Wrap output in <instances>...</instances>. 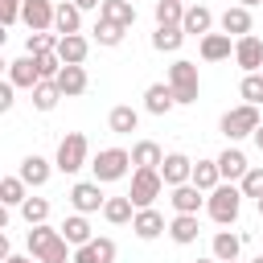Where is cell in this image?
Listing matches in <instances>:
<instances>
[{"mask_svg":"<svg viewBox=\"0 0 263 263\" xmlns=\"http://www.w3.org/2000/svg\"><path fill=\"white\" fill-rule=\"evenodd\" d=\"M238 95H242L247 103H255V107H259V103H263V74H259V70H255V74H247V78H242V86H238Z\"/></svg>","mask_w":263,"mask_h":263,"instance_id":"obj_40","label":"cell"},{"mask_svg":"<svg viewBox=\"0 0 263 263\" xmlns=\"http://www.w3.org/2000/svg\"><path fill=\"white\" fill-rule=\"evenodd\" d=\"M29 255L41 259V263H66L70 259V242H66L62 230L37 222V226H29Z\"/></svg>","mask_w":263,"mask_h":263,"instance_id":"obj_1","label":"cell"},{"mask_svg":"<svg viewBox=\"0 0 263 263\" xmlns=\"http://www.w3.org/2000/svg\"><path fill=\"white\" fill-rule=\"evenodd\" d=\"M201 193H214L218 185H222V168H218V160H197L193 164V177H189Z\"/></svg>","mask_w":263,"mask_h":263,"instance_id":"obj_22","label":"cell"},{"mask_svg":"<svg viewBox=\"0 0 263 263\" xmlns=\"http://www.w3.org/2000/svg\"><path fill=\"white\" fill-rule=\"evenodd\" d=\"M58 230L66 234V242H70V247H82V242H90V222H86V214H74V218H66Z\"/></svg>","mask_w":263,"mask_h":263,"instance_id":"obj_33","label":"cell"},{"mask_svg":"<svg viewBox=\"0 0 263 263\" xmlns=\"http://www.w3.org/2000/svg\"><path fill=\"white\" fill-rule=\"evenodd\" d=\"M53 29H58V37H66V33H78V29H82V8H78L74 0H66V4H58V16H53Z\"/></svg>","mask_w":263,"mask_h":263,"instance_id":"obj_23","label":"cell"},{"mask_svg":"<svg viewBox=\"0 0 263 263\" xmlns=\"http://www.w3.org/2000/svg\"><path fill=\"white\" fill-rule=\"evenodd\" d=\"M33 58H37V74H41V78H58L62 66H66V62L58 58V49H49V53H33Z\"/></svg>","mask_w":263,"mask_h":263,"instance_id":"obj_39","label":"cell"},{"mask_svg":"<svg viewBox=\"0 0 263 263\" xmlns=\"http://www.w3.org/2000/svg\"><path fill=\"white\" fill-rule=\"evenodd\" d=\"M230 263H238V259H230Z\"/></svg>","mask_w":263,"mask_h":263,"instance_id":"obj_52","label":"cell"},{"mask_svg":"<svg viewBox=\"0 0 263 263\" xmlns=\"http://www.w3.org/2000/svg\"><path fill=\"white\" fill-rule=\"evenodd\" d=\"M8 82L12 86H37L41 82V74H37V58L33 53H25V58H16V62H8Z\"/></svg>","mask_w":263,"mask_h":263,"instance_id":"obj_17","label":"cell"},{"mask_svg":"<svg viewBox=\"0 0 263 263\" xmlns=\"http://www.w3.org/2000/svg\"><path fill=\"white\" fill-rule=\"evenodd\" d=\"M78 8H103V0H74Z\"/></svg>","mask_w":263,"mask_h":263,"instance_id":"obj_46","label":"cell"},{"mask_svg":"<svg viewBox=\"0 0 263 263\" xmlns=\"http://www.w3.org/2000/svg\"><path fill=\"white\" fill-rule=\"evenodd\" d=\"M49 49H58V37L45 29V33H29V41H25V53H49Z\"/></svg>","mask_w":263,"mask_h":263,"instance_id":"obj_41","label":"cell"},{"mask_svg":"<svg viewBox=\"0 0 263 263\" xmlns=\"http://www.w3.org/2000/svg\"><path fill=\"white\" fill-rule=\"evenodd\" d=\"M168 201H173L177 214H197L201 201H205V193H201L193 181H185V185H173V197H168Z\"/></svg>","mask_w":263,"mask_h":263,"instance_id":"obj_18","label":"cell"},{"mask_svg":"<svg viewBox=\"0 0 263 263\" xmlns=\"http://www.w3.org/2000/svg\"><path fill=\"white\" fill-rule=\"evenodd\" d=\"M238 4H242V8H255V4H263V0H238Z\"/></svg>","mask_w":263,"mask_h":263,"instance_id":"obj_48","label":"cell"},{"mask_svg":"<svg viewBox=\"0 0 263 263\" xmlns=\"http://www.w3.org/2000/svg\"><path fill=\"white\" fill-rule=\"evenodd\" d=\"M251 140H255V148H259V152H263V123H259V127H255V136H251Z\"/></svg>","mask_w":263,"mask_h":263,"instance_id":"obj_47","label":"cell"},{"mask_svg":"<svg viewBox=\"0 0 263 263\" xmlns=\"http://www.w3.org/2000/svg\"><path fill=\"white\" fill-rule=\"evenodd\" d=\"M259 123H263L259 119V107L255 103H242V107H234V111L222 115V136L226 140H242V136H255Z\"/></svg>","mask_w":263,"mask_h":263,"instance_id":"obj_5","label":"cell"},{"mask_svg":"<svg viewBox=\"0 0 263 263\" xmlns=\"http://www.w3.org/2000/svg\"><path fill=\"white\" fill-rule=\"evenodd\" d=\"M181 21H185L181 0H156V25H181Z\"/></svg>","mask_w":263,"mask_h":263,"instance_id":"obj_37","label":"cell"},{"mask_svg":"<svg viewBox=\"0 0 263 263\" xmlns=\"http://www.w3.org/2000/svg\"><path fill=\"white\" fill-rule=\"evenodd\" d=\"M160 177H164L168 189H173V185H185V181L193 177V160H189L185 152H168L164 164H160Z\"/></svg>","mask_w":263,"mask_h":263,"instance_id":"obj_13","label":"cell"},{"mask_svg":"<svg viewBox=\"0 0 263 263\" xmlns=\"http://www.w3.org/2000/svg\"><path fill=\"white\" fill-rule=\"evenodd\" d=\"M160 189H164V177H160V168H136L132 173V201H136V210H144V205H152L156 197H160Z\"/></svg>","mask_w":263,"mask_h":263,"instance_id":"obj_7","label":"cell"},{"mask_svg":"<svg viewBox=\"0 0 263 263\" xmlns=\"http://www.w3.org/2000/svg\"><path fill=\"white\" fill-rule=\"evenodd\" d=\"M255 205H259V218H263V197H255Z\"/></svg>","mask_w":263,"mask_h":263,"instance_id":"obj_49","label":"cell"},{"mask_svg":"<svg viewBox=\"0 0 263 263\" xmlns=\"http://www.w3.org/2000/svg\"><path fill=\"white\" fill-rule=\"evenodd\" d=\"M99 16L111 21V25H119V29H132L136 25V0H103Z\"/></svg>","mask_w":263,"mask_h":263,"instance_id":"obj_19","label":"cell"},{"mask_svg":"<svg viewBox=\"0 0 263 263\" xmlns=\"http://www.w3.org/2000/svg\"><path fill=\"white\" fill-rule=\"evenodd\" d=\"M86 53H90V41H86L82 33H66V37H58V58H62L66 66H82Z\"/></svg>","mask_w":263,"mask_h":263,"instance_id":"obj_14","label":"cell"},{"mask_svg":"<svg viewBox=\"0 0 263 263\" xmlns=\"http://www.w3.org/2000/svg\"><path fill=\"white\" fill-rule=\"evenodd\" d=\"M70 205H74L78 214H95V210H103V205H107L103 181H78V185H70Z\"/></svg>","mask_w":263,"mask_h":263,"instance_id":"obj_8","label":"cell"},{"mask_svg":"<svg viewBox=\"0 0 263 263\" xmlns=\"http://www.w3.org/2000/svg\"><path fill=\"white\" fill-rule=\"evenodd\" d=\"M251 263H263V255H259V259H251Z\"/></svg>","mask_w":263,"mask_h":263,"instance_id":"obj_51","label":"cell"},{"mask_svg":"<svg viewBox=\"0 0 263 263\" xmlns=\"http://www.w3.org/2000/svg\"><path fill=\"white\" fill-rule=\"evenodd\" d=\"M197 49L205 62H222V58H230V33H205Z\"/></svg>","mask_w":263,"mask_h":263,"instance_id":"obj_30","label":"cell"},{"mask_svg":"<svg viewBox=\"0 0 263 263\" xmlns=\"http://www.w3.org/2000/svg\"><path fill=\"white\" fill-rule=\"evenodd\" d=\"M53 168H58V164H49L45 156H37V152H33V156H25V160H21V181H25L29 189H41V185L49 181V173H53Z\"/></svg>","mask_w":263,"mask_h":263,"instance_id":"obj_15","label":"cell"},{"mask_svg":"<svg viewBox=\"0 0 263 263\" xmlns=\"http://www.w3.org/2000/svg\"><path fill=\"white\" fill-rule=\"evenodd\" d=\"M58 99H66L62 86H58V78H41V82L33 86V107H37V111H53Z\"/></svg>","mask_w":263,"mask_h":263,"instance_id":"obj_26","label":"cell"},{"mask_svg":"<svg viewBox=\"0 0 263 263\" xmlns=\"http://www.w3.org/2000/svg\"><path fill=\"white\" fill-rule=\"evenodd\" d=\"M25 189H29V185L21 181V173H16V177H4V181H0V201H4V205H16V210H21V205H25V197H29Z\"/></svg>","mask_w":263,"mask_h":263,"instance_id":"obj_35","label":"cell"},{"mask_svg":"<svg viewBox=\"0 0 263 263\" xmlns=\"http://www.w3.org/2000/svg\"><path fill=\"white\" fill-rule=\"evenodd\" d=\"M197 263H218V259H197Z\"/></svg>","mask_w":263,"mask_h":263,"instance_id":"obj_50","label":"cell"},{"mask_svg":"<svg viewBox=\"0 0 263 263\" xmlns=\"http://www.w3.org/2000/svg\"><path fill=\"white\" fill-rule=\"evenodd\" d=\"M181 41H185L181 25H156V33H152V49H160V53H177Z\"/></svg>","mask_w":263,"mask_h":263,"instance_id":"obj_25","label":"cell"},{"mask_svg":"<svg viewBox=\"0 0 263 263\" xmlns=\"http://www.w3.org/2000/svg\"><path fill=\"white\" fill-rule=\"evenodd\" d=\"M173 107H177V95H173L168 82H152V86L144 90V111H148V115H168Z\"/></svg>","mask_w":263,"mask_h":263,"instance_id":"obj_12","label":"cell"},{"mask_svg":"<svg viewBox=\"0 0 263 263\" xmlns=\"http://www.w3.org/2000/svg\"><path fill=\"white\" fill-rule=\"evenodd\" d=\"M58 86H62V95H66V99L82 95V90H86V70H82V66H62Z\"/></svg>","mask_w":263,"mask_h":263,"instance_id":"obj_32","label":"cell"},{"mask_svg":"<svg viewBox=\"0 0 263 263\" xmlns=\"http://www.w3.org/2000/svg\"><path fill=\"white\" fill-rule=\"evenodd\" d=\"M197 214H177L173 222H168V238L177 242V247H189V242H197Z\"/></svg>","mask_w":263,"mask_h":263,"instance_id":"obj_21","label":"cell"},{"mask_svg":"<svg viewBox=\"0 0 263 263\" xmlns=\"http://www.w3.org/2000/svg\"><path fill=\"white\" fill-rule=\"evenodd\" d=\"M238 189H242V197H263V168H247Z\"/></svg>","mask_w":263,"mask_h":263,"instance_id":"obj_42","label":"cell"},{"mask_svg":"<svg viewBox=\"0 0 263 263\" xmlns=\"http://www.w3.org/2000/svg\"><path fill=\"white\" fill-rule=\"evenodd\" d=\"M86 152H90L86 136H82V132H66V136H62V144H58L53 164H58L62 173H78V168L86 164Z\"/></svg>","mask_w":263,"mask_h":263,"instance_id":"obj_6","label":"cell"},{"mask_svg":"<svg viewBox=\"0 0 263 263\" xmlns=\"http://www.w3.org/2000/svg\"><path fill=\"white\" fill-rule=\"evenodd\" d=\"M74 263H115V242L111 238H90L74 251Z\"/></svg>","mask_w":263,"mask_h":263,"instance_id":"obj_16","label":"cell"},{"mask_svg":"<svg viewBox=\"0 0 263 263\" xmlns=\"http://www.w3.org/2000/svg\"><path fill=\"white\" fill-rule=\"evenodd\" d=\"M4 263H41V259H33V255H8Z\"/></svg>","mask_w":263,"mask_h":263,"instance_id":"obj_45","label":"cell"},{"mask_svg":"<svg viewBox=\"0 0 263 263\" xmlns=\"http://www.w3.org/2000/svg\"><path fill=\"white\" fill-rule=\"evenodd\" d=\"M132 164H136V168H160V164H164L160 144H156V140H140V144L132 148Z\"/></svg>","mask_w":263,"mask_h":263,"instance_id":"obj_28","label":"cell"},{"mask_svg":"<svg viewBox=\"0 0 263 263\" xmlns=\"http://www.w3.org/2000/svg\"><path fill=\"white\" fill-rule=\"evenodd\" d=\"M234 62L247 70V74H255V70H263V41L255 37V33H247V37H238V45H234Z\"/></svg>","mask_w":263,"mask_h":263,"instance_id":"obj_10","label":"cell"},{"mask_svg":"<svg viewBox=\"0 0 263 263\" xmlns=\"http://www.w3.org/2000/svg\"><path fill=\"white\" fill-rule=\"evenodd\" d=\"M168 86H173L177 103H197V90H201L197 66H193V62H185V58H177V62L168 66Z\"/></svg>","mask_w":263,"mask_h":263,"instance_id":"obj_3","label":"cell"},{"mask_svg":"<svg viewBox=\"0 0 263 263\" xmlns=\"http://www.w3.org/2000/svg\"><path fill=\"white\" fill-rule=\"evenodd\" d=\"M107 127H111L115 136H132V132L140 127V111H136V107H111Z\"/></svg>","mask_w":263,"mask_h":263,"instance_id":"obj_27","label":"cell"},{"mask_svg":"<svg viewBox=\"0 0 263 263\" xmlns=\"http://www.w3.org/2000/svg\"><path fill=\"white\" fill-rule=\"evenodd\" d=\"M103 218H107L111 226H123V222H132V218H136V201H132V197H107Z\"/></svg>","mask_w":263,"mask_h":263,"instance_id":"obj_31","label":"cell"},{"mask_svg":"<svg viewBox=\"0 0 263 263\" xmlns=\"http://www.w3.org/2000/svg\"><path fill=\"white\" fill-rule=\"evenodd\" d=\"M222 33H230V37H247V33H251V8H242V4L226 8V12H222Z\"/></svg>","mask_w":263,"mask_h":263,"instance_id":"obj_24","label":"cell"},{"mask_svg":"<svg viewBox=\"0 0 263 263\" xmlns=\"http://www.w3.org/2000/svg\"><path fill=\"white\" fill-rule=\"evenodd\" d=\"M53 16H58V8H53L49 0H25V12H21V21H25L33 33H45V29H53Z\"/></svg>","mask_w":263,"mask_h":263,"instance_id":"obj_11","label":"cell"},{"mask_svg":"<svg viewBox=\"0 0 263 263\" xmlns=\"http://www.w3.org/2000/svg\"><path fill=\"white\" fill-rule=\"evenodd\" d=\"M210 25H214V12H210L205 4H193V8H185V21H181L185 37H205V33H210Z\"/></svg>","mask_w":263,"mask_h":263,"instance_id":"obj_20","label":"cell"},{"mask_svg":"<svg viewBox=\"0 0 263 263\" xmlns=\"http://www.w3.org/2000/svg\"><path fill=\"white\" fill-rule=\"evenodd\" d=\"M123 33H127V29H119V25L103 21V16H99V25H95V41H99V45H119Z\"/></svg>","mask_w":263,"mask_h":263,"instance_id":"obj_38","label":"cell"},{"mask_svg":"<svg viewBox=\"0 0 263 263\" xmlns=\"http://www.w3.org/2000/svg\"><path fill=\"white\" fill-rule=\"evenodd\" d=\"M12 90H16L12 82H0V111H12V103H16V99H12Z\"/></svg>","mask_w":263,"mask_h":263,"instance_id":"obj_44","label":"cell"},{"mask_svg":"<svg viewBox=\"0 0 263 263\" xmlns=\"http://www.w3.org/2000/svg\"><path fill=\"white\" fill-rule=\"evenodd\" d=\"M218 168H222V181H242L251 164H247V156H242L238 148H226V152L218 156Z\"/></svg>","mask_w":263,"mask_h":263,"instance_id":"obj_29","label":"cell"},{"mask_svg":"<svg viewBox=\"0 0 263 263\" xmlns=\"http://www.w3.org/2000/svg\"><path fill=\"white\" fill-rule=\"evenodd\" d=\"M238 251H242V238H238V234H230V230H218V234H214V259H218V263L238 259Z\"/></svg>","mask_w":263,"mask_h":263,"instance_id":"obj_34","label":"cell"},{"mask_svg":"<svg viewBox=\"0 0 263 263\" xmlns=\"http://www.w3.org/2000/svg\"><path fill=\"white\" fill-rule=\"evenodd\" d=\"M132 230H136V238H144V242H152V238H160L168 226H164V218H160V210H152V205H144V210H136V218H132Z\"/></svg>","mask_w":263,"mask_h":263,"instance_id":"obj_9","label":"cell"},{"mask_svg":"<svg viewBox=\"0 0 263 263\" xmlns=\"http://www.w3.org/2000/svg\"><path fill=\"white\" fill-rule=\"evenodd\" d=\"M21 218H25L29 226L45 222V218H49V201H45V197H25V205H21Z\"/></svg>","mask_w":263,"mask_h":263,"instance_id":"obj_36","label":"cell"},{"mask_svg":"<svg viewBox=\"0 0 263 263\" xmlns=\"http://www.w3.org/2000/svg\"><path fill=\"white\" fill-rule=\"evenodd\" d=\"M127 168H132V152H123V148H103L95 160H90V173H95V181H123L127 177Z\"/></svg>","mask_w":263,"mask_h":263,"instance_id":"obj_4","label":"cell"},{"mask_svg":"<svg viewBox=\"0 0 263 263\" xmlns=\"http://www.w3.org/2000/svg\"><path fill=\"white\" fill-rule=\"evenodd\" d=\"M205 210H210V218H214L218 226L238 222V210H242V189H234V185H218V189L205 197Z\"/></svg>","mask_w":263,"mask_h":263,"instance_id":"obj_2","label":"cell"},{"mask_svg":"<svg viewBox=\"0 0 263 263\" xmlns=\"http://www.w3.org/2000/svg\"><path fill=\"white\" fill-rule=\"evenodd\" d=\"M21 12H25V0H0V21L4 25H16Z\"/></svg>","mask_w":263,"mask_h":263,"instance_id":"obj_43","label":"cell"}]
</instances>
